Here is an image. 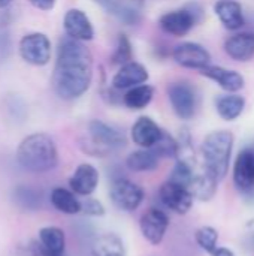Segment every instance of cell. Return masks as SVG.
Segmentation results:
<instances>
[{
    "label": "cell",
    "mask_w": 254,
    "mask_h": 256,
    "mask_svg": "<svg viewBox=\"0 0 254 256\" xmlns=\"http://www.w3.org/2000/svg\"><path fill=\"white\" fill-rule=\"evenodd\" d=\"M93 78V56L84 42L63 38L57 48L52 87L58 98L73 100L81 98Z\"/></svg>",
    "instance_id": "1"
},
{
    "label": "cell",
    "mask_w": 254,
    "mask_h": 256,
    "mask_svg": "<svg viewBox=\"0 0 254 256\" xmlns=\"http://www.w3.org/2000/svg\"><path fill=\"white\" fill-rule=\"evenodd\" d=\"M18 165L28 172H46L57 166L58 152L54 140L43 132L25 136L16 148Z\"/></svg>",
    "instance_id": "2"
},
{
    "label": "cell",
    "mask_w": 254,
    "mask_h": 256,
    "mask_svg": "<svg viewBox=\"0 0 254 256\" xmlns=\"http://www.w3.org/2000/svg\"><path fill=\"white\" fill-rule=\"evenodd\" d=\"M234 148V135L229 130H216L207 135L202 144L204 168L217 180H223L229 171Z\"/></svg>",
    "instance_id": "3"
},
{
    "label": "cell",
    "mask_w": 254,
    "mask_h": 256,
    "mask_svg": "<svg viewBox=\"0 0 254 256\" xmlns=\"http://www.w3.org/2000/svg\"><path fill=\"white\" fill-rule=\"evenodd\" d=\"M124 146L126 136L123 135V132L102 120H91L87 126V135L81 141L82 150L97 158H103L114 152H118Z\"/></svg>",
    "instance_id": "4"
},
{
    "label": "cell",
    "mask_w": 254,
    "mask_h": 256,
    "mask_svg": "<svg viewBox=\"0 0 254 256\" xmlns=\"http://www.w3.org/2000/svg\"><path fill=\"white\" fill-rule=\"evenodd\" d=\"M168 96L175 114L181 120H190L198 111L199 98L193 86L186 81L172 82L168 87Z\"/></svg>",
    "instance_id": "5"
},
{
    "label": "cell",
    "mask_w": 254,
    "mask_h": 256,
    "mask_svg": "<svg viewBox=\"0 0 254 256\" xmlns=\"http://www.w3.org/2000/svg\"><path fill=\"white\" fill-rule=\"evenodd\" d=\"M109 198L115 208L130 213L144 201V189L127 178H117L109 188Z\"/></svg>",
    "instance_id": "6"
},
{
    "label": "cell",
    "mask_w": 254,
    "mask_h": 256,
    "mask_svg": "<svg viewBox=\"0 0 254 256\" xmlns=\"http://www.w3.org/2000/svg\"><path fill=\"white\" fill-rule=\"evenodd\" d=\"M19 56L31 66H43L51 60V40L43 33H28L19 42Z\"/></svg>",
    "instance_id": "7"
},
{
    "label": "cell",
    "mask_w": 254,
    "mask_h": 256,
    "mask_svg": "<svg viewBox=\"0 0 254 256\" xmlns=\"http://www.w3.org/2000/svg\"><path fill=\"white\" fill-rule=\"evenodd\" d=\"M199 16H201V10L196 12L195 6L193 9L184 8V9L166 12L165 15L160 16L159 24L163 32L172 36H184L195 27V24L199 21Z\"/></svg>",
    "instance_id": "8"
},
{
    "label": "cell",
    "mask_w": 254,
    "mask_h": 256,
    "mask_svg": "<svg viewBox=\"0 0 254 256\" xmlns=\"http://www.w3.org/2000/svg\"><path fill=\"white\" fill-rule=\"evenodd\" d=\"M160 201L172 212L178 214H186L193 206V194L190 192L189 188L177 184L174 182H166L160 186L159 190Z\"/></svg>",
    "instance_id": "9"
},
{
    "label": "cell",
    "mask_w": 254,
    "mask_h": 256,
    "mask_svg": "<svg viewBox=\"0 0 254 256\" xmlns=\"http://www.w3.org/2000/svg\"><path fill=\"white\" fill-rule=\"evenodd\" d=\"M139 228H141L144 238L150 244L159 246L163 242L165 234L169 228V218L163 210L150 208L142 214L141 222H139Z\"/></svg>",
    "instance_id": "10"
},
{
    "label": "cell",
    "mask_w": 254,
    "mask_h": 256,
    "mask_svg": "<svg viewBox=\"0 0 254 256\" xmlns=\"http://www.w3.org/2000/svg\"><path fill=\"white\" fill-rule=\"evenodd\" d=\"M108 14L120 20L127 26L138 24L141 21L144 0H94Z\"/></svg>",
    "instance_id": "11"
},
{
    "label": "cell",
    "mask_w": 254,
    "mask_h": 256,
    "mask_svg": "<svg viewBox=\"0 0 254 256\" xmlns=\"http://www.w3.org/2000/svg\"><path fill=\"white\" fill-rule=\"evenodd\" d=\"M174 58L175 62L187 69H199L210 66L211 54L208 50L196 42H184L175 46L174 50Z\"/></svg>",
    "instance_id": "12"
},
{
    "label": "cell",
    "mask_w": 254,
    "mask_h": 256,
    "mask_svg": "<svg viewBox=\"0 0 254 256\" xmlns=\"http://www.w3.org/2000/svg\"><path fill=\"white\" fill-rule=\"evenodd\" d=\"M234 183L243 194L254 195V148H244L234 165Z\"/></svg>",
    "instance_id": "13"
},
{
    "label": "cell",
    "mask_w": 254,
    "mask_h": 256,
    "mask_svg": "<svg viewBox=\"0 0 254 256\" xmlns=\"http://www.w3.org/2000/svg\"><path fill=\"white\" fill-rule=\"evenodd\" d=\"M63 27L69 38L87 42L94 38V27L87 16V14L81 9L72 8L64 14L63 18Z\"/></svg>",
    "instance_id": "14"
},
{
    "label": "cell",
    "mask_w": 254,
    "mask_h": 256,
    "mask_svg": "<svg viewBox=\"0 0 254 256\" xmlns=\"http://www.w3.org/2000/svg\"><path fill=\"white\" fill-rule=\"evenodd\" d=\"M99 184V171L91 164H81L69 178L70 190L81 196H90Z\"/></svg>",
    "instance_id": "15"
},
{
    "label": "cell",
    "mask_w": 254,
    "mask_h": 256,
    "mask_svg": "<svg viewBox=\"0 0 254 256\" xmlns=\"http://www.w3.org/2000/svg\"><path fill=\"white\" fill-rule=\"evenodd\" d=\"M163 129L150 117H139L132 126V140L141 148H153L162 138Z\"/></svg>",
    "instance_id": "16"
},
{
    "label": "cell",
    "mask_w": 254,
    "mask_h": 256,
    "mask_svg": "<svg viewBox=\"0 0 254 256\" xmlns=\"http://www.w3.org/2000/svg\"><path fill=\"white\" fill-rule=\"evenodd\" d=\"M148 80V70L138 62H129L120 68L112 78V87L117 90L132 88L139 84H145Z\"/></svg>",
    "instance_id": "17"
},
{
    "label": "cell",
    "mask_w": 254,
    "mask_h": 256,
    "mask_svg": "<svg viewBox=\"0 0 254 256\" xmlns=\"http://www.w3.org/2000/svg\"><path fill=\"white\" fill-rule=\"evenodd\" d=\"M66 236L58 226H43L39 230V244L37 250L40 256L64 255Z\"/></svg>",
    "instance_id": "18"
},
{
    "label": "cell",
    "mask_w": 254,
    "mask_h": 256,
    "mask_svg": "<svg viewBox=\"0 0 254 256\" xmlns=\"http://www.w3.org/2000/svg\"><path fill=\"white\" fill-rule=\"evenodd\" d=\"M201 74L210 80H213L214 82H217L223 90L229 92V93H235L238 90H241L246 84L244 76L237 72V70H231V69H225L222 66H207L201 70Z\"/></svg>",
    "instance_id": "19"
},
{
    "label": "cell",
    "mask_w": 254,
    "mask_h": 256,
    "mask_svg": "<svg viewBox=\"0 0 254 256\" xmlns=\"http://www.w3.org/2000/svg\"><path fill=\"white\" fill-rule=\"evenodd\" d=\"M225 51L237 62H249L254 57V33L243 32L225 42Z\"/></svg>",
    "instance_id": "20"
},
{
    "label": "cell",
    "mask_w": 254,
    "mask_h": 256,
    "mask_svg": "<svg viewBox=\"0 0 254 256\" xmlns=\"http://www.w3.org/2000/svg\"><path fill=\"white\" fill-rule=\"evenodd\" d=\"M214 12L229 30H238L244 26L243 6L237 0H219L214 4Z\"/></svg>",
    "instance_id": "21"
},
{
    "label": "cell",
    "mask_w": 254,
    "mask_h": 256,
    "mask_svg": "<svg viewBox=\"0 0 254 256\" xmlns=\"http://www.w3.org/2000/svg\"><path fill=\"white\" fill-rule=\"evenodd\" d=\"M52 207L63 214L81 213V201L75 196V192L64 188H54L49 195Z\"/></svg>",
    "instance_id": "22"
},
{
    "label": "cell",
    "mask_w": 254,
    "mask_h": 256,
    "mask_svg": "<svg viewBox=\"0 0 254 256\" xmlns=\"http://www.w3.org/2000/svg\"><path fill=\"white\" fill-rule=\"evenodd\" d=\"M217 184L219 182L204 168L201 172L195 174V178L190 184V192L193 194V196L199 201H210L217 190Z\"/></svg>",
    "instance_id": "23"
},
{
    "label": "cell",
    "mask_w": 254,
    "mask_h": 256,
    "mask_svg": "<svg viewBox=\"0 0 254 256\" xmlns=\"http://www.w3.org/2000/svg\"><path fill=\"white\" fill-rule=\"evenodd\" d=\"M246 108V99L240 94H223L216 100V110L223 120H237Z\"/></svg>",
    "instance_id": "24"
},
{
    "label": "cell",
    "mask_w": 254,
    "mask_h": 256,
    "mask_svg": "<svg viewBox=\"0 0 254 256\" xmlns=\"http://www.w3.org/2000/svg\"><path fill=\"white\" fill-rule=\"evenodd\" d=\"M126 165L130 171L135 172L153 171L159 166V156L151 148H142L130 153L126 159Z\"/></svg>",
    "instance_id": "25"
},
{
    "label": "cell",
    "mask_w": 254,
    "mask_h": 256,
    "mask_svg": "<svg viewBox=\"0 0 254 256\" xmlns=\"http://www.w3.org/2000/svg\"><path fill=\"white\" fill-rule=\"evenodd\" d=\"M93 256H126L123 240L117 234H103L93 244Z\"/></svg>",
    "instance_id": "26"
},
{
    "label": "cell",
    "mask_w": 254,
    "mask_h": 256,
    "mask_svg": "<svg viewBox=\"0 0 254 256\" xmlns=\"http://www.w3.org/2000/svg\"><path fill=\"white\" fill-rule=\"evenodd\" d=\"M154 96V88L148 84H139L132 87L123 98V102L130 110H142L145 108Z\"/></svg>",
    "instance_id": "27"
},
{
    "label": "cell",
    "mask_w": 254,
    "mask_h": 256,
    "mask_svg": "<svg viewBox=\"0 0 254 256\" xmlns=\"http://www.w3.org/2000/svg\"><path fill=\"white\" fill-rule=\"evenodd\" d=\"M12 200H13V202L19 208L27 210V212H34L42 204L40 194L36 189L28 188V186H18V188H15L13 192H12Z\"/></svg>",
    "instance_id": "28"
},
{
    "label": "cell",
    "mask_w": 254,
    "mask_h": 256,
    "mask_svg": "<svg viewBox=\"0 0 254 256\" xmlns=\"http://www.w3.org/2000/svg\"><path fill=\"white\" fill-rule=\"evenodd\" d=\"M195 170L192 166V164L189 160H184V159H180L177 162V165L174 166L172 172H171V177H169V182H174L177 184H181V186H186V188H190L193 178H195Z\"/></svg>",
    "instance_id": "29"
},
{
    "label": "cell",
    "mask_w": 254,
    "mask_h": 256,
    "mask_svg": "<svg viewBox=\"0 0 254 256\" xmlns=\"http://www.w3.org/2000/svg\"><path fill=\"white\" fill-rule=\"evenodd\" d=\"M195 238H196L198 246L202 250L208 252V254H213L217 249L219 232L213 226H202V228H199L196 231V234H195Z\"/></svg>",
    "instance_id": "30"
},
{
    "label": "cell",
    "mask_w": 254,
    "mask_h": 256,
    "mask_svg": "<svg viewBox=\"0 0 254 256\" xmlns=\"http://www.w3.org/2000/svg\"><path fill=\"white\" fill-rule=\"evenodd\" d=\"M159 158H175L180 153V144L175 138H172L169 134L163 130L162 138L157 141V144L151 148Z\"/></svg>",
    "instance_id": "31"
},
{
    "label": "cell",
    "mask_w": 254,
    "mask_h": 256,
    "mask_svg": "<svg viewBox=\"0 0 254 256\" xmlns=\"http://www.w3.org/2000/svg\"><path fill=\"white\" fill-rule=\"evenodd\" d=\"M132 57H133V51H132V44H130L129 38L126 34H120L118 40H117L115 51H114V54L111 57L112 64L123 66V64L132 62Z\"/></svg>",
    "instance_id": "32"
},
{
    "label": "cell",
    "mask_w": 254,
    "mask_h": 256,
    "mask_svg": "<svg viewBox=\"0 0 254 256\" xmlns=\"http://www.w3.org/2000/svg\"><path fill=\"white\" fill-rule=\"evenodd\" d=\"M6 24H7L6 20H0V64H3L7 60L10 54V46H12L10 33Z\"/></svg>",
    "instance_id": "33"
},
{
    "label": "cell",
    "mask_w": 254,
    "mask_h": 256,
    "mask_svg": "<svg viewBox=\"0 0 254 256\" xmlns=\"http://www.w3.org/2000/svg\"><path fill=\"white\" fill-rule=\"evenodd\" d=\"M81 213L91 216V218H100L105 214V207L99 200L85 196V200L81 201Z\"/></svg>",
    "instance_id": "34"
},
{
    "label": "cell",
    "mask_w": 254,
    "mask_h": 256,
    "mask_svg": "<svg viewBox=\"0 0 254 256\" xmlns=\"http://www.w3.org/2000/svg\"><path fill=\"white\" fill-rule=\"evenodd\" d=\"M28 3L40 10H51L55 6V0H28Z\"/></svg>",
    "instance_id": "35"
},
{
    "label": "cell",
    "mask_w": 254,
    "mask_h": 256,
    "mask_svg": "<svg viewBox=\"0 0 254 256\" xmlns=\"http://www.w3.org/2000/svg\"><path fill=\"white\" fill-rule=\"evenodd\" d=\"M213 256H235L234 250L228 249V248H217L213 254Z\"/></svg>",
    "instance_id": "36"
},
{
    "label": "cell",
    "mask_w": 254,
    "mask_h": 256,
    "mask_svg": "<svg viewBox=\"0 0 254 256\" xmlns=\"http://www.w3.org/2000/svg\"><path fill=\"white\" fill-rule=\"evenodd\" d=\"M10 3H12V0H0V9H4V8H7Z\"/></svg>",
    "instance_id": "37"
}]
</instances>
